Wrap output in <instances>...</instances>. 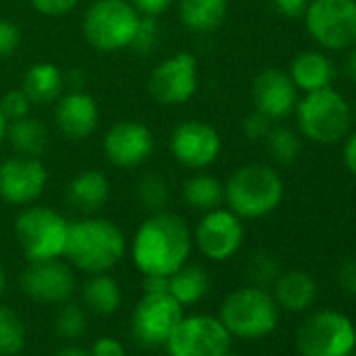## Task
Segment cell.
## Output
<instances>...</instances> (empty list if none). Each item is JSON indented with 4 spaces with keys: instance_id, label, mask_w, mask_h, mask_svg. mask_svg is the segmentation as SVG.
<instances>
[{
    "instance_id": "6da1fadb",
    "label": "cell",
    "mask_w": 356,
    "mask_h": 356,
    "mask_svg": "<svg viewBox=\"0 0 356 356\" xmlns=\"http://www.w3.org/2000/svg\"><path fill=\"white\" fill-rule=\"evenodd\" d=\"M193 231L187 220L170 210L149 214L136 229L130 256L143 277H170L189 262Z\"/></svg>"
},
{
    "instance_id": "7a4b0ae2",
    "label": "cell",
    "mask_w": 356,
    "mask_h": 356,
    "mask_svg": "<svg viewBox=\"0 0 356 356\" xmlns=\"http://www.w3.org/2000/svg\"><path fill=\"white\" fill-rule=\"evenodd\" d=\"M128 252L124 231L103 216H80L70 222L63 258L86 275L109 273Z\"/></svg>"
},
{
    "instance_id": "3957f363",
    "label": "cell",
    "mask_w": 356,
    "mask_h": 356,
    "mask_svg": "<svg viewBox=\"0 0 356 356\" xmlns=\"http://www.w3.org/2000/svg\"><path fill=\"white\" fill-rule=\"evenodd\" d=\"M285 195V183L268 163H245L225 183V206L241 220H258L273 214Z\"/></svg>"
},
{
    "instance_id": "277c9868",
    "label": "cell",
    "mask_w": 356,
    "mask_h": 356,
    "mask_svg": "<svg viewBox=\"0 0 356 356\" xmlns=\"http://www.w3.org/2000/svg\"><path fill=\"white\" fill-rule=\"evenodd\" d=\"M300 136L316 145H335L352 130V105L333 86L304 92L293 109Z\"/></svg>"
},
{
    "instance_id": "5b68a950",
    "label": "cell",
    "mask_w": 356,
    "mask_h": 356,
    "mask_svg": "<svg viewBox=\"0 0 356 356\" xmlns=\"http://www.w3.org/2000/svg\"><path fill=\"white\" fill-rule=\"evenodd\" d=\"M218 318L231 337L260 339L277 329L279 306L273 293H268L264 287L245 285L225 298Z\"/></svg>"
},
{
    "instance_id": "8992f818",
    "label": "cell",
    "mask_w": 356,
    "mask_h": 356,
    "mask_svg": "<svg viewBox=\"0 0 356 356\" xmlns=\"http://www.w3.org/2000/svg\"><path fill=\"white\" fill-rule=\"evenodd\" d=\"M13 231L28 262L55 260L65 254L70 220L53 208L32 204L15 216Z\"/></svg>"
},
{
    "instance_id": "52a82bcc",
    "label": "cell",
    "mask_w": 356,
    "mask_h": 356,
    "mask_svg": "<svg viewBox=\"0 0 356 356\" xmlns=\"http://www.w3.org/2000/svg\"><path fill=\"white\" fill-rule=\"evenodd\" d=\"M140 24V15L128 0H95L82 19L86 42L99 53L130 49Z\"/></svg>"
},
{
    "instance_id": "ba28073f",
    "label": "cell",
    "mask_w": 356,
    "mask_h": 356,
    "mask_svg": "<svg viewBox=\"0 0 356 356\" xmlns=\"http://www.w3.org/2000/svg\"><path fill=\"white\" fill-rule=\"evenodd\" d=\"M296 343L302 356H352L356 329L343 312L318 310L304 318Z\"/></svg>"
},
{
    "instance_id": "9c48e42d",
    "label": "cell",
    "mask_w": 356,
    "mask_h": 356,
    "mask_svg": "<svg viewBox=\"0 0 356 356\" xmlns=\"http://www.w3.org/2000/svg\"><path fill=\"white\" fill-rule=\"evenodd\" d=\"M302 19L325 51H350L356 44V0H310Z\"/></svg>"
},
{
    "instance_id": "30bf717a",
    "label": "cell",
    "mask_w": 356,
    "mask_h": 356,
    "mask_svg": "<svg viewBox=\"0 0 356 356\" xmlns=\"http://www.w3.org/2000/svg\"><path fill=\"white\" fill-rule=\"evenodd\" d=\"M183 316L185 308L168 291H143L130 314L132 339L143 348L165 346Z\"/></svg>"
},
{
    "instance_id": "8fae6325",
    "label": "cell",
    "mask_w": 356,
    "mask_h": 356,
    "mask_svg": "<svg viewBox=\"0 0 356 356\" xmlns=\"http://www.w3.org/2000/svg\"><path fill=\"white\" fill-rule=\"evenodd\" d=\"M231 339L218 316L185 314L165 341V350L170 356H225Z\"/></svg>"
},
{
    "instance_id": "7c38bea8",
    "label": "cell",
    "mask_w": 356,
    "mask_h": 356,
    "mask_svg": "<svg viewBox=\"0 0 356 356\" xmlns=\"http://www.w3.org/2000/svg\"><path fill=\"white\" fill-rule=\"evenodd\" d=\"M200 84L197 59L191 53H174L155 65L147 80L149 97L163 107H178L193 99Z\"/></svg>"
},
{
    "instance_id": "4fadbf2b",
    "label": "cell",
    "mask_w": 356,
    "mask_h": 356,
    "mask_svg": "<svg viewBox=\"0 0 356 356\" xmlns=\"http://www.w3.org/2000/svg\"><path fill=\"white\" fill-rule=\"evenodd\" d=\"M243 220L227 206L204 212L193 229V248H197L212 262L231 260L243 245Z\"/></svg>"
},
{
    "instance_id": "5bb4252c",
    "label": "cell",
    "mask_w": 356,
    "mask_h": 356,
    "mask_svg": "<svg viewBox=\"0 0 356 356\" xmlns=\"http://www.w3.org/2000/svg\"><path fill=\"white\" fill-rule=\"evenodd\" d=\"M49 183V172L40 157L19 155L0 163V200L15 208L36 204Z\"/></svg>"
},
{
    "instance_id": "9a60e30c",
    "label": "cell",
    "mask_w": 356,
    "mask_h": 356,
    "mask_svg": "<svg viewBox=\"0 0 356 356\" xmlns=\"http://www.w3.org/2000/svg\"><path fill=\"white\" fill-rule=\"evenodd\" d=\"M222 151V138L218 130L204 120H185L172 130L170 153L187 170L210 168Z\"/></svg>"
},
{
    "instance_id": "2e32d148",
    "label": "cell",
    "mask_w": 356,
    "mask_h": 356,
    "mask_svg": "<svg viewBox=\"0 0 356 356\" xmlns=\"http://www.w3.org/2000/svg\"><path fill=\"white\" fill-rule=\"evenodd\" d=\"M19 283L24 293L38 304L61 306L63 302L72 300L76 291V275L72 264L63 262V258L28 262Z\"/></svg>"
},
{
    "instance_id": "e0dca14e",
    "label": "cell",
    "mask_w": 356,
    "mask_h": 356,
    "mask_svg": "<svg viewBox=\"0 0 356 356\" xmlns=\"http://www.w3.org/2000/svg\"><path fill=\"white\" fill-rule=\"evenodd\" d=\"M153 147V132L136 120H120L103 136V153L107 161L120 170L143 165L151 157Z\"/></svg>"
},
{
    "instance_id": "ac0fdd59",
    "label": "cell",
    "mask_w": 356,
    "mask_h": 356,
    "mask_svg": "<svg viewBox=\"0 0 356 356\" xmlns=\"http://www.w3.org/2000/svg\"><path fill=\"white\" fill-rule=\"evenodd\" d=\"M300 90L287 72L279 67H264L256 74L252 82V103L254 109L266 115L270 122H281L289 118L298 105Z\"/></svg>"
},
{
    "instance_id": "d6986e66",
    "label": "cell",
    "mask_w": 356,
    "mask_h": 356,
    "mask_svg": "<svg viewBox=\"0 0 356 356\" xmlns=\"http://www.w3.org/2000/svg\"><path fill=\"white\" fill-rule=\"evenodd\" d=\"M99 103L86 90H70L55 101V126L67 140H84L99 126Z\"/></svg>"
},
{
    "instance_id": "ffe728a7",
    "label": "cell",
    "mask_w": 356,
    "mask_h": 356,
    "mask_svg": "<svg viewBox=\"0 0 356 356\" xmlns=\"http://www.w3.org/2000/svg\"><path fill=\"white\" fill-rule=\"evenodd\" d=\"M109 195V178L99 170L78 172L65 187V202L80 216H92L101 212L107 206Z\"/></svg>"
},
{
    "instance_id": "44dd1931",
    "label": "cell",
    "mask_w": 356,
    "mask_h": 356,
    "mask_svg": "<svg viewBox=\"0 0 356 356\" xmlns=\"http://www.w3.org/2000/svg\"><path fill=\"white\" fill-rule=\"evenodd\" d=\"M287 74L300 92H312L333 84L335 65L321 51H302L291 59Z\"/></svg>"
},
{
    "instance_id": "7402d4cb",
    "label": "cell",
    "mask_w": 356,
    "mask_h": 356,
    "mask_svg": "<svg viewBox=\"0 0 356 356\" xmlns=\"http://www.w3.org/2000/svg\"><path fill=\"white\" fill-rule=\"evenodd\" d=\"M318 287L310 273L306 270H287L277 277L273 283V298L279 308L289 312H304L316 300Z\"/></svg>"
},
{
    "instance_id": "603a6c76",
    "label": "cell",
    "mask_w": 356,
    "mask_h": 356,
    "mask_svg": "<svg viewBox=\"0 0 356 356\" xmlns=\"http://www.w3.org/2000/svg\"><path fill=\"white\" fill-rule=\"evenodd\" d=\"M63 86H65L63 72L59 70V65L51 61L34 63L26 72L24 82H22L24 92L28 95L32 105H38V107L53 105L63 95Z\"/></svg>"
},
{
    "instance_id": "cb8c5ba5",
    "label": "cell",
    "mask_w": 356,
    "mask_h": 356,
    "mask_svg": "<svg viewBox=\"0 0 356 356\" xmlns=\"http://www.w3.org/2000/svg\"><path fill=\"white\" fill-rule=\"evenodd\" d=\"M181 24L197 34L218 30L229 15V0H178Z\"/></svg>"
},
{
    "instance_id": "d4e9b609",
    "label": "cell",
    "mask_w": 356,
    "mask_h": 356,
    "mask_svg": "<svg viewBox=\"0 0 356 356\" xmlns=\"http://www.w3.org/2000/svg\"><path fill=\"white\" fill-rule=\"evenodd\" d=\"M210 291V275L200 264H183L168 277V293L183 308L200 304Z\"/></svg>"
},
{
    "instance_id": "484cf974",
    "label": "cell",
    "mask_w": 356,
    "mask_h": 356,
    "mask_svg": "<svg viewBox=\"0 0 356 356\" xmlns=\"http://www.w3.org/2000/svg\"><path fill=\"white\" fill-rule=\"evenodd\" d=\"M181 195L191 210L204 214L225 206V183L204 170H197L183 181Z\"/></svg>"
},
{
    "instance_id": "4316f807",
    "label": "cell",
    "mask_w": 356,
    "mask_h": 356,
    "mask_svg": "<svg viewBox=\"0 0 356 356\" xmlns=\"http://www.w3.org/2000/svg\"><path fill=\"white\" fill-rule=\"evenodd\" d=\"M122 304V287L109 273L88 275L82 285V306L99 316H111Z\"/></svg>"
},
{
    "instance_id": "83f0119b",
    "label": "cell",
    "mask_w": 356,
    "mask_h": 356,
    "mask_svg": "<svg viewBox=\"0 0 356 356\" xmlns=\"http://www.w3.org/2000/svg\"><path fill=\"white\" fill-rule=\"evenodd\" d=\"M7 140L19 155L42 157L49 149L51 136H49V128L44 126V122L30 113L26 118L9 122Z\"/></svg>"
},
{
    "instance_id": "f1b7e54d",
    "label": "cell",
    "mask_w": 356,
    "mask_h": 356,
    "mask_svg": "<svg viewBox=\"0 0 356 356\" xmlns=\"http://www.w3.org/2000/svg\"><path fill=\"white\" fill-rule=\"evenodd\" d=\"M262 143H264L270 159L277 165H293L300 159V153H302L300 132H296L283 124H273Z\"/></svg>"
},
{
    "instance_id": "f546056e",
    "label": "cell",
    "mask_w": 356,
    "mask_h": 356,
    "mask_svg": "<svg viewBox=\"0 0 356 356\" xmlns=\"http://www.w3.org/2000/svg\"><path fill=\"white\" fill-rule=\"evenodd\" d=\"M26 323L11 306L0 304V356H17L26 348Z\"/></svg>"
},
{
    "instance_id": "4dcf8cb0",
    "label": "cell",
    "mask_w": 356,
    "mask_h": 356,
    "mask_svg": "<svg viewBox=\"0 0 356 356\" xmlns=\"http://www.w3.org/2000/svg\"><path fill=\"white\" fill-rule=\"evenodd\" d=\"M136 197L140 202V206L153 214V212H161L168 210V202H170V187L165 183V178L159 176L157 172H147L140 176V181L136 185Z\"/></svg>"
},
{
    "instance_id": "1f68e13d",
    "label": "cell",
    "mask_w": 356,
    "mask_h": 356,
    "mask_svg": "<svg viewBox=\"0 0 356 356\" xmlns=\"http://www.w3.org/2000/svg\"><path fill=\"white\" fill-rule=\"evenodd\" d=\"M86 327H88V318L82 302H72V300L63 302L55 318L57 335L65 341H76L86 333Z\"/></svg>"
},
{
    "instance_id": "d6a6232c",
    "label": "cell",
    "mask_w": 356,
    "mask_h": 356,
    "mask_svg": "<svg viewBox=\"0 0 356 356\" xmlns=\"http://www.w3.org/2000/svg\"><path fill=\"white\" fill-rule=\"evenodd\" d=\"M245 275L250 279V285H258V287H264L266 289L281 275V266H279V260L273 254H268V252H256L248 260Z\"/></svg>"
},
{
    "instance_id": "836d02e7",
    "label": "cell",
    "mask_w": 356,
    "mask_h": 356,
    "mask_svg": "<svg viewBox=\"0 0 356 356\" xmlns=\"http://www.w3.org/2000/svg\"><path fill=\"white\" fill-rule=\"evenodd\" d=\"M32 101L28 99V95L24 92V88H11L7 90L3 97H0V113L7 118V122L26 118L32 113Z\"/></svg>"
},
{
    "instance_id": "e575fe53",
    "label": "cell",
    "mask_w": 356,
    "mask_h": 356,
    "mask_svg": "<svg viewBox=\"0 0 356 356\" xmlns=\"http://www.w3.org/2000/svg\"><path fill=\"white\" fill-rule=\"evenodd\" d=\"M22 44V30L11 22L0 17V61L15 55Z\"/></svg>"
},
{
    "instance_id": "d590c367",
    "label": "cell",
    "mask_w": 356,
    "mask_h": 356,
    "mask_svg": "<svg viewBox=\"0 0 356 356\" xmlns=\"http://www.w3.org/2000/svg\"><path fill=\"white\" fill-rule=\"evenodd\" d=\"M157 34H159L157 17H140V24H138L136 36H134V42H132V47H130V49H134V51H136V53H140V55L149 53V51L155 47Z\"/></svg>"
},
{
    "instance_id": "8d00e7d4",
    "label": "cell",
    "mask_w": 356,
    "mask_h": 356,
    "mask_svg": "<svg viewBox=\"0 0 356 356\" xmlns=\"http://www.w3.org/2000/svg\"><path fill=\"white\" fill-rule=\"evenodd\" d=\"M275 122H270L266 115H262L260 111H250L245 118H243V122H241V130H243V134L250 138V140H264V136L268 134V130H270V126H273Z\"/></svg>"
},
{
    "instance_id": "74e56055",
    "label": "cell",
    "mask_w": 356,
    "mask_h": 356,
    "mask_svg": "<svg viewBox=\"0 0 356 356\" xmlns=\"http://www.w3.org/2000/svg\"><path fill=\"white\" fill-rule=\"evenodd\" d=\"M34 11H38L40 15L47 17H63L67 13H72L80 0H28Z\"/></svg>"
},
{
    "instance_id": "f35d334b",
    "label": "cell",
    "mask_w": 356,
    "mask_h": 356,
    "mask_svg": "<svg viewBox=\"0 0 356 356\" xmlns=\"http://www.w3.org/2000/svg\"><path fill=\"white\" fill-rule=\"evenodd\" d=\"M270 9L285 19H302L310 0H268Z\"/></svg>"
},
{
    "instance_id": "ab89813d",
    "label": "cell",
    "mask_w": 356,
    "mask_h": 356,
    "mask_svg": "<svg viewBox=\"0 0 356 356\" xmlns=\"http://www.w3.org/2000/svg\"><path fill=\"white\" fill-rule=\"evenodd\" d=\"M88 352H90V356H126L124 343L118 337H111V335L97 337Z\"/></svg>"
},
{
    "instance_id": "60d3db41",
    "label": "cell",
    "mask_w": 356,
    "mask_h": 356,
    "mask_svg": "<svg viewBox=\"0 0 356 356\" xmlns=\"http://www.w3.org/2000/svg\"><path fill=\"white\" fill-rule=\"evenodd\" d=\"M128 3L140 17H159L174 5V0H128Z\"/></svg>"
},
{
    "instance_id": "b9f144b4",
    "label": "cell",
    "mask_w": 356,
    "mask_h": 356,
    "mask_svg": "<svg viewBox=\"0 0 356 356\" xmlns=\"http://www.w3.org/2000/svg\"><path fill=\"white\" fill-rule=\"evenodd\" d=\"M337 283L343 291L356 298V258L341 262V266L337 268Z\"/></svg>"
},
{
    "instance_id": "7bdbcfd3",
    "label": "cell",
    "mask_w": 356,
    "mask_h": 356,
    "mask_svg": "<svg viewBox=\"0 0 356 356\" xmlns=\"http://www.w3.org/2000/svg\"><path fill=\"white\" fill-rule=\"evenodd\" d=\"M346 143H343V151H341V157H343V165H346V170L352 174V176H356V130L352 132H348V136L343 138Z\"/></svg>"
},
{
    "instance_id": "ee69618b",
    "label": "cell",
    "mask_w": 356,
    "mask_h": 356,
    "mask_svg": "<svg viewBox=\"0 0 356 356\" xmlns=\"http://www.w3.org/2000/svg\"><path fill=\"white\" fill-rule=\"evenodd\" d=\"M55 356H90V352L86 348H82V346L70 343V346H63L61 350H57Z\"/></svg>"
},
{
    "instance_id": "f6af8a7d",
    "label": "cell",
    "mask_w": 356,
    "mask_h": 356,
    "mask_svg": "<svg viewBox=\"0 0 356 356\" xmlns=\"http://www.w3.org/2000/svg\"><path fill=\"white\" fill-rule=\"evenodd\" d=\"M346 70H348L350 80L356 84V44L350 49V55H348V61H346Z\"/></svg>"
},
{
    "instance_id": "bcb514c9",
    "label": "cell",
    "mask_w": 356,
    "mask_h": 356,
    "mask_svg": "<svg viewBox=\"0 0 356 356\" xmlns=\"http://www.w3.org/2000/svg\"><path fill=\"white\" fill-rule=\"evenodd\" d=\"M7 126H9L7 118H5L3 113H0V143L7 140Z\"/></svg>"
},
{
    "instance_id": "7dc6e473",
    "label": "cell",
    "mask_w": 356,
    "mask_h": 356,
    "mask_svg": "<svg viewBox=\"0 0 356 356\" xmlns=\"http://www.w3.org/2000/svg\"><path fill=\"white\" fill-rule=\"evenodd\" d=\"M5 291H7V273L3 266H0V300H3Z\"/></svg>"
},
{
    "instance_id": "c3c4849f",
    "label": "cell",
    "mask_w": 356,
    "mask_h": 356,
    "mask_svg": "<svg viewBox=\"0 0 356 356\" xmlns=\"http://www.w3.org/2000/svg\"><path fill=\"white\" fill-rule=\"evenodd\" d=\"M352 120L356 122V103H354V107H352Z\"/></svg>"
},
{
    "instance_id": "681fc988",
    "label": "cell",
    "mask_w": 356,
    "mask_h": 356,
    "mask_svg": "<svg viewBox=\"0 0 356 356\" xmlns=\"http://www.w3.org/2000/svg\"><path fill=\"white\" fill-rule=\"evenodd\" d=\"M225 356H239V354H231V352H227Z\"/></svg>"
},
{
    "instance_id": "f907efd6",
    "label": "cell",
    "mask_w": 356,
    "mask_h": 356,
    "mask_svg": "<svg viewBox=\"0 0 356 356\" xmlns=\"http://www.w3.org/2000/svg\"><path fill=\"white\" fill-rule=\"evenodd\" d=\"M352 356H356V348H354V352H352Z\"/></svg>"
}]
</instances>
